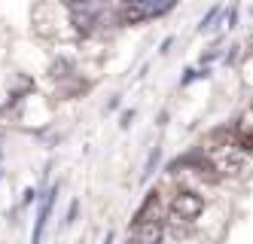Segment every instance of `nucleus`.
<instances>
[{
	"mask_svg": "<svg viewBox=\"0 0 253 244\" xmlns=\"http://www.w3.org/2000/svg\"><path fill=\"white\" fill-rule=\"evenodd\" d=\"M202 211H205V198L198 195V193H192V190H180L174 195V201H171V220L189 223V220H195Z\"/></svg>",
	"mask_w": 253,
	"mask_h": 244,
	"instance_id": "nucleus-1",
	"label": "nucleus"
},
{
	"mask_svg": "<svg viewBox=\"0 0 253 244\" xmlns=\"http://www.w3.org/2000/svg\"><path fill=\"white\" fill-rule=\"evenodd\" d=\"M232 144V128H213L205 138V149H229Z\"/></svg>",
	"mask_w": 253,
	"mask_h": 244,
	"instance_id": "nucleus-5",
	"label": "nucleus"
},
{
	"mask_svg": "<svg viewBox=\"0 0 253 244\" xmlns=\"http://www.w3.org/2000/svg\"><path fill=\"white\" fill-rule=\"evenodd\" d=\"M156 211H159V193L153 190V193L147 195V201L140 204V211L134 214V223H143V220H150V217H156Z\"/></svg>",
	"mask_w": 253,
	"mask_h": 244,
	"instance_id": "nucleus-6",
	"label": "nucleus"
},
{
	"mask_svg": "<svg viewBox=\"0 0 253 244\" xmlns=\"http://www.w3.org/2000/svg\"><path fill=\"white\" fill-rule=\"evenodd\" d=\"M150 15H153L150 0H125L122 9H119L122 25H140L143 18H150Z\"/></svg>",
	"mask_w": 253,
	"mask_h": 244,
	"instance_id": "nucleus-3",
	"label": "nucleus"
},
{
	"mask_svg": "<svg viewBox=\"0 0 253 244\" xmlns=\"http://www.w3.org/2000/svg\"><path fill=\"white\" fill-rule=\"evenodd\" d=\"M216 171H223L226 177H241L247 171V153H238V149H229L223 156V162L216 165Z\"/></svg>",
	"mask_w": 253,
	"mask_h": 244,
	"instance_id": "nucleus-4",
	"label": "nucleus"
},
{
	"mask_svg": "<svg viewBox=\"0 0 253 244\" xmlns=\"http://www.w3.org/2000/svg\"><path fill=\"white\" fill-rule=\"evenodd\" d=\"M162 232H165V226H162V220L159 217H150V220H143V223H131V244H159L162 241Z\"/></svg>",
	"mask_w": 253,
	"mask_h": 244,
	"instance_id": "nucleus-2",
	"label": "nucleus"
}]
</instances>
